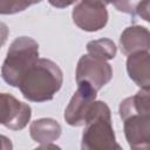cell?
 Wrapping results in <instances>:
<instances>
[{
    "mask_svg": "<svg viewBox=\"0 0 150 150\" xmlns=\"http://www.w3.org/2000/svg\"><path fill=\"white\" fill-rule=\"evenodd\" d=\"M39 60V43L29 36L16 38L7 50L1 76L11 87H19L23 75Z\"/></svg>",
    "mask_w": 150,
    "mask_h": 150,
    "instance_id": "3",
    "label": "cell"
},
{
    "mask_svg": "<svg viewBox=\"0 0 150 150\" xmlns=\"http://www.w3.org/2000/svg\"><path fill=\"white\" fill-rule=\"evenodd\" d=\"M63 75L60 67L48 59H39L23 75L19 89L30 102H46L61 89Z\"/></svg>",
    "mask_w": 150,
    "mask_h": 150,
    "instance_id": "1",
    "label": "cell"
},
{
    "mask_svg": "<svg viewBox=\"0 0 150 150\" xmlns=\"http://www.w3.org/2000/svg\"><path fill=\"white\" fill-rule=\"evenodd\" d=\"M125 139L131 149H150V114H135L123 120Z\"/></svg>",
    "mask_w": 150,
    "mask_h": 150,
    "instance_id": "8",
    "label": "cell"
},
{
    "mask_svg": "<svg viewBox=\"0 0 150 150\" xmlns=\"http://www.w3.org/2000/svg\"><path fill=\"white\" fill-rule=\"evenodd\" d=\"M41 1L42 0H0V13L4 15L15 14Z\"/></svg>",
    "mask_w": 150,
    "mask_h": 150,
    "instance_id": "14",
    "label": "cell"
},
{
    "mask_svg": "<svg viewBox=\"0 0 150 150\" xmlns=\"http://www.w3.org/2000/svg\"><path fill=\"white\" fill-rule=\"evenodd\" d=\"M98 1H101V2H102V4H104L105 6H107V5H109V4H112V5H114V7H115V6H116L121 0H98Z\"/></svg>",
    "mask_w": 150,
    "mask_h": 150,
    "instance_id": "17",
    "label": "cell"
},
{
    "mask_svg": "<svg viewBox=\"0 0 150 150\" xmlns=\"http://www.w3.org/2000/svg\"><path fill=\"white\" fill-rule=\"evenodd\" d=\"M127 71L129 77L139 88L150 87V53L141 52L131 54L127 59Z\"/></svg>",
    "mask_w": 150,
    "mask_h": 150,
    "instance_id": "10",
    "label": "cell"
},
{
    "mask_svg": "<svg viewBox=\"0 0 150 150\" xmlns=\"http://www.w3.org/2000/svg\"><path fill=\"white\" fill-rule=\"evenodd\" d=\"M87 52L88 54H91L94 56H97L100 59H103L105 61L111 60L116 56V45L110 39H98L93 40L87 43Z\"/></svg>",
    "mask_w": 150,
    "mask_h": 150,
    "instance_id": "13",
    "label": "cell"
},
{
    "mask_svg": "<svg viewBox=\"0 0 150 150\" xmlns=\"http://www.w3.org/2000/svg\"><path fill=\"white\" fill-rule=\"evenodd\" d=\"M74 23L84 32H97L108 22L105 5L98 0H81L73 9Z\"/></svg>",
    "mask_w": 150,
    "mask_h": 150,
    "instance_id": "5",
    "label": "cell"
},
{
    "mask_svg": "<svg viewBox=\"0 0 150 150\" xmlns=\"http://www.w3.org/2000/svg\"><path fill=\"white\" fill-rule=\"evenodd\" d=\"M120 48L124 55L150 50V30L143 26L127 27L120 38Z\"/></svg>",
    "mask_w": 150,
    "mask_h": 150,
    "instance_id": "9",
    "label": "cell"
},
{
    "mask_svg": "<svg viewBox=\"0 0 150 150\" xmlns=\"http://www.w3.org/2000/svg\"><path fill=\"white\" fill-rule=\"evenodd\" d=\"M76 83H86L100 90L112 79V68L103 59L91 54L82 55L76 67Z\"/></svg>",
    "mask_w": 150,
    "mask_h": 150,
    "instance_id": "4",
    "label": "cell"
},
{
    "mask_svg": "<svg viewBox=\"0 0 150 150\" xmlns=\"http://www.w3.org/2000/svg\"><path fill=\"white\" fill-rule=\"evenodd\" d=\"M96 93L93 87L86 83H77V90L70 98L66 110L64 120L71 127H82L96 101Z\"/></svg>",
    "mask_w": 150,
    "mask_h": 150,
    "instance_id": "6",
    "label": "cell"
},
{
    "mask_svg": "<svg viewBox=\"0 0 150 150\" xmlns=\"http://www.w3.org/2000/svg\"><path fill=\"white\" fill-rule=\"evenodd\" d=\"M118 112L122 120L135 114H150V87L141 88V90H138L134 96L124 98L120 104Z\"/></svg>",
    "mask_w": 150,
    "mask_h": 150,
    "instance_id": "12",
    "label": "cell"
},
{
    "mask_svg": "<svg viewBox=\"0 0 150 150\" xmlns=\"http://www.w3.org/2000/svg\"><path fill=\"white\" fill-rule=\"evenodd\" d=\"M61 125L57 121L53 118H40L32 122L29 127V135L36 143L40 144L39 148H43L52 144L61 136Z\"/></svg>",
    "mask_w": 150,
    "mask_h": 150,
    "instance_id": "11",
    "label": "cell"
},
{
    "mask_svg": "<svg viewBox=\"0 0 150 150\" xmlns=\"http://www.w3.org/2000/svg\"><path fill=\"white\" fill-rule=\"evenodd\" d=\"M1 102V124L11 130L23 129L32 116V109L27 103L20 102L14 96L2 93Z\"/></svg>",
    "mask_w": 150,
    "mask_h": 150,
    "instance_id": "7",
    "label": "cell"
},
{
    "mask_svg": "<svg viewBox=\"0 0 150 150\" xmlns=\"http://www.w3.org/2000/svg\"><path fill=\"white\" fill-rule=\"evenodd\" d=\"M136 13L141 19L150 22V0H142L137 6Z\"/></svg>",
    "mask_w": 150,
    "mask_h": 150,
    "instance_id": "15",
    "label": "cell"
},
{
    "mask_svg": "<svg viewBox=\"0 0 150 150\" xmlns=\"http://www.w3.org/2000/svg\"><path fill=\"white\" fill-rule=\"evenodd\" d=\"M81 148L84 150L121 149L116 142L111 112L105 102H94L84 123Z\"/></svg>",
    "mask_w": 150,
    "mask_h": 150,
    "instance_id": "2",
    "label": "cell"
},
{
    "mask_svg": "<svg viewBox=\"0 0 150 150\" xmlns=\"http://www.w3.org/2000/svg\"><path fill=\"white\" fill-rule=\"evenodd\" d=\"M77 0H48V2L53 6V7H56V8H64V7H68L73 4H75Z\"/></svg>",
    "mask_w": 150,
    "mask_h": 150,
    "instance_id": "16",
    "label": "cell"
}]
</instances>
